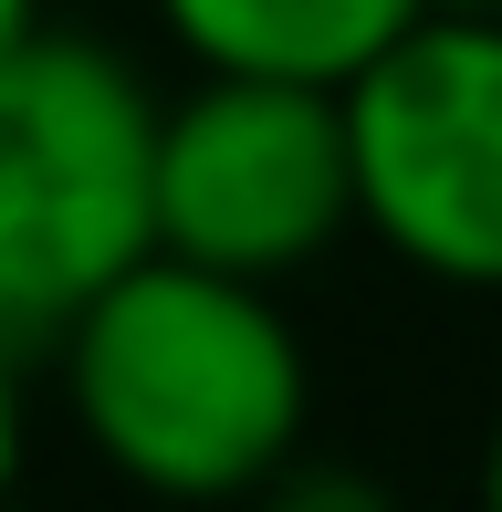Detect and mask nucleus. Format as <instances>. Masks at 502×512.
Wrapping results in <instances>:
<instances>
[{"instance_id":"nucleus-6","label":"nucleus","mask_w":502,"mask_h":512,"mask_svg":"<svg viewBox=\"0 0 502 512\" xmlns=\"http://www.w3.org/2000/svg\"><path fill=\"white\" fill-rule=\"evenodd\" d=\"M21 429H32V345L0 324V492L21 481Z\"/></svg>"},{"instance_id":"nucleus-7","label":"nucleus","mask_w":502,"mask_h":512,"mask_svg":"<svg viewBox=\"0 0 502 512\" xmlns=\"http://www.w3.org/2000/svg\"><path fill=\"white\" fill-rule=\"evenodd\" d=\"M21 32H42V0H0V53H11Z\"/></svg>"},{"instance_id":"nucleus-9","label":"nucleus","mask_w":502,"mask_h":512,"mask_svg":"<svg viewBox=\"0 0 502 512\" xmlns=\"http://www.w3.org/2000/svg\"><path fill=\"white\" fill-rule=\"evenodd\" d=\"M419 11H502V0H419Z\"/></svg>"},{"instance_id":"nucleus-4","label":"nucleus","mask_w":502,"mask_h":512,"mask_svg":"<svg viewBox=\"0 0 502 512\" xmlns=\"http://www.w3.org/2000/svg\"><path fill=\"white\" fill-rule=\"evenodd\" d=\"M356 230L346 105L293 74H199L147 126V251L293 283Z\"/></svg>"},{"instance_id":"nucleus-1","label":"nucleus","mask_w":502,"mask_h":512,"mask_svg":"<svg viewBox=\"0 0 502 512\" xmlns=\"http://www.w3.org/2000/svg\"><path fill=\"white\" fill-rule=\"evenodd\" d=\"M63 418L157 502H251L314 439V366L272 283L136 251L42 335Z\"/></svg>"},{"instance_id":"nucleus-3","label":"nucleus","mask_w":502,"mask_h":512,"mask_svg":"<svg viewBox=\"0 0 502 512\" xmlns=\"http://www.w3.org/2000/svg\"><path fill=\"white\" fill-rule=\"evenodd\" d=\"M356 230L419 283L502 293V11H419L346 84Z\"/></svg>"},{"instance_id":"nucleus-2","label":"nucleus","mask_w":502,"mask_h":512,"mask_svg":"<svg viewBox=\"0 0 502 512\" xmlns=\"http://www.w3.org/2000/svg\"><path fill=\"white\" fill-rule=\"evenodd\" d=\"M157 95L84 32H21L0 53V324L42 356L63 314L147 251Z\"/></svg>"},{"instance_id":"nucleus-5","label":"nucleus","mask_w":502,"mask_h":512,"mask_svg":"<svg viewBox=\"0 0 502 512\" xmlns=\"http://www.w3.org/2000/svg\"><path fill=\"white\" fill-rule=\"evenodd\" d=\"M157 32L199 74H293V84H346L387 32L419 21V0H147Z\"/></svg>"},{"instance_id":"nucleus-8","label":"nucleus","mask_w":502,"mask_h":512,"mask_svg":"<svg viewBox=\"0 0 502 512\" xmlns=\"http://www.w3.org/2000/svg\"><path fill=\"white\" fill-rule=\"evenodd\" d=\"M482 502L502 512V418H492V439H482Z\"/></svg>"}]
</instances>
